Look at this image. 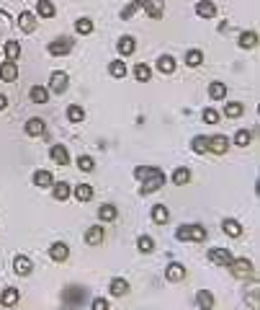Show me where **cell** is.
<instances>
[{"label": "cell", "mask_w": 260, "mask_h": 310, "mask_svg": "<svg viewBox=\"0 0 260 310\" xmlns=\"http://www.w3.org/2000/svg\"><path fill=\"white\" fill-rule=\"evenodd\" d=\"M85 297H88V290L80 287V285H72V287H67V290L62 292V300H65L67 307H80V305L85 302Z\"/></svg>", "instance_id": "6da1fadb"}, {"label": "cell", "mask_w": 260, "mask_h": 310, "mask_svg": "<svg viewBox=\"0 0 260 310\" xmlns=\"http://www.w3.org/2000/svg\"><path fill=\"white\" fill-rule=\"evenodd\" d=\"M227 269L232 271L235 279H250L252 277V261L250 259H232Z\"/></svg>", "instance_id": "7a4b0ae2"}, {"label": "cell", "mask_w": 260, "mask_h": 310, "mask_svg": "<svg viewBox=\"0 0 260 310\" xmlns=\"http://www.w3.org/2000/svg\"><path fill=\"white\" fill-rule=\"evenodd\" d=\"M47 52H49L52 57H65V55H70V52H72V39H67V36L54 39V42L47 44Z\"/></svg>", "instance_id": "3957f363"}, {"label": "cell", "mask_w": 260, "mask_h": 310, "mask_svg": "<svg viewBox=\"0 0 260 310\" xmlns=\"http://www.w3.org/2000/svg\"><path fill=\"white\" fill-rule=\"evenodd\" d=\"M67 86H70L67 72L54 70V72L49 75V93H65V91H67Z\"/></svg>", "instance_id": "277c9868"}, {"label": "cell", "mask_w": 260, "mask_h": 310, "mask_svg": "<svg viewBox=\"0 0 260 310\" xmlns=\"http://www.w3.org/2000/svg\"><path fill=\"white\" fill-rule=\"evenodd\" d=\"M162 184H165V173L160 171V173H155V176H150V178H145V181H142L139 194H142V197H150V194H155Z\"/></svg>", "instance_id": "5b68a950"}, {"label": "cell", "mask_w": 260, "mask_h": 310, "mask_svg": "<svg viewBox=\"0 0 260 310\" xmlns=\"http://www.w3.org/2000/svg\"><path fill=\"white\" fill-rule=\"evenodd\" d=\"M23 132H26L28 137H44V132H47V122H44V119H39V116H31V119L23 124Z\"/></svg>", "instance_id": "8992f818"}, {"label": "cell", "mask_w": 260, "mask_h": 310, "mask_svg": "<svg viewBox=\"0 0 260 310\" xmlns=\"http://www.w3.org/2000/svg\"><path fill=\"white\" fill-rule=\"evenodd\" d=\"M139 8H145V13L150 18H162L165 16V3L162 0H139Z\"/></svg>", "instance_id": "52a82bcc"}, {"label": "cell", "mask_w": 260, "mask_h": 310, "mask_svg": "<svg viewBox=\"0 0 260 310\" xmlns=\"http://www.w3.org/2000/svg\"><path fill=\"white\" fill-rule=\"evenodd\" d=\"M165 279H170V282H183L186 279V266L181 261H170L167 269H165Z\"/></svg>", "instance_id": "ba28073f"}, {"label": "cell", "mask_w": 260, "mask_h": 310, "mask_svg": "<svg viewBox=\"0 0 260 310\" xmlns=\"http://www.w3.org/2000/svg\"><path fill=\"white\" fill-rule=\"evenodd\" d=\"M13 271L18 277H28L31 271H34V261L28 259V256H23V253H18L16 259H13Z\"/></svg>", "instance_id": "9c48e42d"}, {"label": "cell", "mask_w": 260, "mask_h": 310, "mask_svg": "<svg viewBox=\"0 0 260 310\" xmlns=\"http://www.w3.org/2000/svg\"><path fill=\"white\" fill-rule=\"evenodd\" d=\"M229 150V140H227V135H214V137H209V152H214V155H224Z\"/></svg>", "instance_id": "30bf717a"}, {"label": "cell", "mask_w": 260, "mask_h": 310, "mask_svg": "<svg viewBox=\"0 0 260 310\" xmlns=\"http://www.w3.org/2000/svg\"><path fill=\"white\" fill-rule=\"evenodd\" d=\"M232 259H235V256H232L227 248H211V251H209V261H211L214 266H229Z\"/></svg>", "instance_id": "8fae6325"}, {"label": "cell", "mask_w": 260, "mask_h": 310, "mask_svg": "<svg viewBox=\"0 0 260 310\" xmlns=\"http://www.w3.org/2000/svg\"><path fill=\"white\" fill-rule=\"evenodd\" d=\"M67 256H70V248H67V243L57 241V243H52V246H49V259H52V261L62 264V261H67Z\"/></svg>", "instance_id": "7c38bea8"}, {"label": "cell", "mask_w": 260, "mask_h": 310, "mask_svg": "<svg viewBox=\"0 0 260 310\" xmlns=\"http://www.w3.org/2000/svg\"><path fill=\"white\" fill-rule=\"evenodd\" d=\"M103 238H106V232H103L101 225H93V227L85 230V243H88V246H101Z\"/></svg>", "instance_id": "4fadbf2b"}, {"label": "cell", "mask_w": 260, "mask_h": 310, "mask_svg": "<svg viewBox=\"0 0 260 310\" xmlns=\"http://www.w3.org/2000/svg\"><path fill=\"white\" fill-rule=\"evenodd\" d=\"M21 300V292L16 287H6L3 292H0V302H3V307H16Z\"/></svg>", "instance_id": "5bb4252c"}, {"label": "cell", "mask_w": 260, "mask_h": 310, "mask_svg": "<svg viewBox=\"0 0 260 310\" xmlns=\"http://www.w3.org/2000/svg\"><path fill=\"white\" fill-rule=\"evenodd\" d=\"M49 158H52L57 166H67V163H70V152H67V147H65V145H52Z\"/></svg>", "instance_id": "9a60e30c"}, {"label": "cell", "mask_w": 260, "mask_h": 310, "mask_svg": "<svg viewBox=\"0 0 260 310\" xmlns=\"http://www.w3.org/2000/svg\"><path fill=\"white\" fill-rule=\"evenodd\" d=\"M16 77H18V65L6 60L3 65H0V81H6V83H13Z\"/></svg>", "instance_id": "2e32d148"}, {"label": "cell", "mask_w": 260, "mask_h": 310, "mask_svg": "<svg viewBox=\"0 0 260 310\" xmlns=\"http://www.w3.org/2000/svg\"><path fill=\"white\" fill-rule=\"evenodd\" d=\"M116 49H119V55H121V60H124V57H129V55H134L137 42H134L132 36H121V39H119V44H116Z\"/></svg>", "instance_id": "e0dca14e"}, {"label": "cell", "mask_w": 260, "mask_h": 310, "mask_svg": "<svg viewBox=\"0 0 260 310\" xmlns=\"http://www.w3.org/2000/svg\"><path fill=\"white\" fill-rule=\"evenodd\" d=\"M70 184L67 181H54L52 184V197L57 199V202H65V199H70Z\"/></svg>", "instance_id": "ac0fdd59"}, {"label": "cell", "mask_w": 260, "mask_h": 310, "mask_svg": "<svg viewBox=\"0 0 260 310\" xmlns=\"http://www.w3.org/2000/svg\"><path fill=\"white\" fill-rule=\"evenodd\" d=\"M108 290H111L113 297H124V295H129V282L124 277H113L111 285H108Z\"/></svg>", "instance_id": "d6986e66"}, {"label": "cell", "mask_w": 260, "mask_h": 310, "mask_svg": "<svg viewBox=\"0 0 260 310\" xmlns=\"http://www.w3.org/2000/svg\"><path fill=\"white\" fill-rule=\"evenodd\" d=\"M34 186H41V189H47V186H52L54 184V176L49 173V171H44V168H39V171H34Z\"/></svg>", "instance_id": "ffe728a7"}, {"label": "cell", "mask_w": 260, "mask_h": 310, "mask_svg": "<svg viewBox=\"0 0 260 310\" xmlns=\"http://www.w3.org/2000/svg\"><path fill=\"white\" fill-rule=\"evenodd\" d=\"M196 16H201V18H214V16H216V6L211 3V0H198V3H196Z\"/></svg>", "instance_id": "44dd1931"}, {"label": "cell", "mask_w": 260, "mask_h": 310, "mask_svg": "<svg viewBox=\"0 0 260 310\" xmlns=\"http://www.w3.org/2000/svg\"><path fill=\"white\" fill-rule=\"evenodd\" d=\"M18 26H21V31H23V34H34V31H36V16L23 11V13L18 16Z\"/></svg>", "instance_id": "7402d4cb"}, {"label": "cell", "mask_w": 260, "mask_h": 310, "mask_svg": "<svg viewBox=\"0 0 260 310\" xmlns=\"http://www.w3.org/2000/svg\"><path fill=\"white\" fill-rule=\"evenodd\" d=\"M222 230L227 232L229 238H242V225H240L237 220H232V217H227V220L222 222Z\"/></svg>", "instance_id": "603a6c76"}, {"label": "cell", "mask_w": 260, "mask_h": 310, "mask_svg": "<svg viewBox=\"0 0 260 310\" xmlns=\"http://www.w3.org/2000/svg\"><path fill=\"white\" fill-rule=\"evenodd\" d=\"M170 181L176 184V186H186L188 181H191V171L186 168V166H178L176 171H172V176H170Z\"/></svg>", "instance_id": "cb8c5ba5"}, {"label": "cell", "mask_w": 260, "mask_h": 310, "mask_svg": "<svg viewBox=\"0 0 260 310\" xmlns=\"http://www.w3.org/2000/svg\"><path fill=\"white\" fill-rule=\"evenodd\" d=\"M237 44H240L242 49H255V47H257V34H255V31H242L240 39H237Z\"/></svg>", "instance_id": "d4e9b609"}, {"label": "cell", "mask_w": 260, "mask_h": 310, "mask_svg": "<svg viewBox=\"0 0 260 310\" xmlns=\"http://www.w3.org/2000/svg\"><path fill=\"white\" fill-rule=\"evenodd\" d=\"M3 52H6V60H8V62H16V60L21 57V44L16 42V39H8L6 47H3Z\"/></svg>", "instance_id": "484cf974"}, {"label": "cell", "mask_w": 260, "mask_h": 310, "mask_svg": "<svg viewBox=\"0 0 260 310\" xmlns=\"http://www.w3.org/2000/svg\"><path fill=\"white\" fill-rule=\"evenodd\" d=\"M28 96H31L34 104H47L49 101V88H44V86H31Z\"/></svg>", "instance_id": "4316f807"}, {"label": "cell", "mask_w": 260, "mask_h": 310, "mask_svg": "<svg viewBox=\"0 0 260 310\" xmlns=\"http://www.w3.org/2000/svg\"><path fill=\"white\" fill-rule=\"evenodd\" d=\"M108 72H111V77L121 81V77H126V75H129V67L124 65V60H113V62H108Z\"/></svg>", "instance_id": "83f0119b"}, {"label": "cell", "mask_w": 260, "mask_h": 310, "mask_svg": "<svg viewBox=\"0 0 260 310\" xmlns=\"http://www.w3.org/2000/svg\"><path fill=\"white\" fill-rule=\"evenodd\" d=\"M191 150H193L196 155H206V152H209V137H206V135H196V137L191 140Z\"/></svg>", "instance_id": "f1b7e54d"}, {"label": "cell", "mask_w": 260, "mask_h": 310, "mask_svg": "<svg viewBox=\"0 0 260 310\" xmlns=\"http://www.w3.org/2000/svg\"><path fill=\"white\" fill-rule=\"evenodd\" d=\"M150 215H152V222H157V225H165V222L170 220V210H167L165 204H155Z\"/></svg>", "instance_id": "f546056e"}, {"label": "cell", "mask_w": 260, "mask_h": 310, "mask_svg": "<svg viewBox=\"0 0 260 310\" xmlns=\"http://www.w3.org/2000/svg\"><path fill=\"white\" fill-rule=\"evenodd\" d=\"M196 305H198L201 310H211V307H214V295H211L209 290H198V292H196Z\"/></svg>", "instance_id": "4dcf8cb0"}, {"label": "cell", "mask_w": 260, "mask_h": 310, "mask_svg": "<svg viewBox=\"0 0 260 310\" xmlns=\"http://www.w3.org/2000/svg\"><path fill=\"white\" fill-rule=\"evenodd\" d=\"M75 199L77 202H91L93 199V186L91 184H77L75 186Z\"/></svg>", "instance_id": "1f68e13d"}, {"label": "cell", "mask_w": 260, "mask_h": 310, "mask_svg": "<svg viewBox=\"0 0 260 310\" xmlns=\"http://www.w3.org/2000/svg\"><path fill=\"white\" fill-rule=\"evenodd\" d=\"M36 13L41 16V18H54V3H52V0H39V3H36Z\"/></svg>", "instance_id": "d6a6232c"}, {"label": "cell", "mask_w": 260, "mask_h": 310, "mask_svg": "<svg viewBox=\"0 0 260 310\" xmlns=\"http://www.w3.org/2000/svg\"><path fill=\"white\" fill-rule=\"evenodd\" d=\"M157 70L165 72V75L176 72V60H172L170 55H160V57H157Z\"/></svg>", "instance_id": "836d02e7"}, {"label": "cell", "mask_w": 260, "mask_h": 310, "mask_svg": "<svg viewBox=\"0 0 260 310\" xmlns=\"http://www.w3.org/2000/svg\"><path fill=\"white\" fill-rule=\"evenodd\" d=\"M98 217H101L103 222H113V220L119 217L116 204H101V207H98Z\"/></svg>", "instance_id": "e575fe53"}, {"label": "cell", "mask_w": 260, "mask_h": 310, "mask_svg": "<svg viewBox=\"0 0 260 310\" xmlns=\"http://www.w3.org/2000/svg\"><path fill=\"white\" fill-rule=\"evenodd\" d=\"M67 119H70L72 124H80V122L85 119V109L77 106V104H70V106H67Z\"/></svg>", "instance_id": "d590c367"}, {"label": "cell", "mask_w": 260, "mask_h": 310, "mask_svg": "<svg viewBox=\"0 0 260 310\" xmlns=\"http://www.w3.org/2000/svg\"><path fill=\"white\" fill-rule=\"evenodd\" d=\"M188 230H191V243H204L206 238H209V232H206V227L204 225H188Z\"/></svg>", "instance_id": "8d00e7d4"}, {"label": "cell", "mask_w": 260, "mask_h": 310, "mask_svg": "<svg viewBox=\"0 0 260 310\" xmlns=\"http://www.w3.org/2000/svg\"><path fill=\"white\" fill-rule=\"evenodd\" d=\"M155 173H160L157 166H137V168H134V178H137V181H145V178H150V176H155Z\"/></svg>", "instance_id": "74e56055"}, {"label": "cell", "mask_w": 260, "mask_h": 310, "mask_svg": "<svg viewBox=\"0 0 260 310\" xmlns=\"http://www.w3.org/2000/svg\"><path fill=\"white\" fill-rule=\"evenodd\" d=\"M209 96L216 98V101H222V98L227 96V86H224L222 81H214V83L209 86Z\"/></svg>", "instance_id": "f35d334b"}, {"label": "cell", "mask_w": 260, "mask_h": 310, "mask_svg": "<svg viewBox=\"0 0 260 310\" xmlns=\"http://www.w3.org/2000/svg\"><path fill=\"white\" fill-rule=\"evenodd\" d=\"M134 77H137L139 83H147L150 77H152V70H150V65H145V62L134 65Z\"/></svg>", "instance_id": "ab89813d"}, {"label": "cell", "mask_w": 260, "mask_h": 310, "mask_svg": "<svg viewBox=\"0 0 260 310\" xmlns=\"http://www.w3.org/2000/svg\"><path fill=\"white\" fill-rule=\"evenodd\" d=\"M224 114L229 116V119H237V116H242V114H245V106H242L240 101H229V104L224 106Z\"/></svg>", "instance_id": "60d3db41"}, {"label": "cell", "mask_w": 260, "mask_h": 310, "mask_svg": "<svg viewBox=\"0 0 260 310\" xmlns=\"http://www.w3.org/2000/svg\"><path fill=\"white\" fill-rule=\"evenodd\" d=\"M201 62H204V52L201 49H188L186 52V65L188 67H198Z\"/></svg>", "instance_id": "b9f144b4"}, {"label": "cell", "mask_w": 260, "mask_h": 310, "mask_svg": "<svg viewBox=\"0 0 260 310\" xmlns=\"http://www.w3.org/2000/svg\"><path fill=\"white\" fill-rule=\"evenodd\" d=\"M250 142H252V132L250 130H237L235 132V145L237 147H247Z\"/></svg>", "instance_id": "7bdbcfd3"}, {"label": "cell", "mask_w": 260, "mask_h": 310, "mask_svg": "<svg viewBox=\"0 0 260 310\" xmlns=\"http://www.w3.org/2000/svg\"><path fill=\"white\" fill-rule=\"evenodd\" d=\"M137 248H139V253H152L155 251V241L150 236H139L137 238Z\"/></svg>", "instance_id": "ee69618b"}, {"label": "cell", "mask_w": 260, "mask_h": 310, "mask_svg": "<svg viewBox=\"0 0 260 310\" xmlns=\"http://www.w3.org/2000/svg\"><path fill=\"white\" fill-rule=\"evenodd\" d=\"M201 119H204L206 124H219V119H222V114L216 111V109H204V111H201Z\"/></svg>", "instance_id": "f6af8a7d"}, {"label": "cell", "mask_w": 260, "mask_h": 310, "mask_svg": "<svg viewBox=\"0 0 260 310\" xmlns=\"http://www.w3.org/2000/svg\"><path fill=\"white\" fill-rule=\"evenodd\" d=\"M75 31L82 34V36H85V34H93V21H91V18H77V21H75Z\"/></svg>", "instance_id": "bcb514c9"}, {"label": "cell", "mask_w": 260, "mask_h": 310, "mask_svg": "<svg viewBox=\"0 0 260 310\" xmlns=\"http://www.w3.org/2000/svg\"><path fill=\"white\" fill-rule=\"evenodd\" d=\"M77 168L80 171H93L96 168V161L91 158V155H80V158H77Z\"/></svg>", "instance_id": "7dc6e473"}, {"label": "cell", "mask_w": 260, "mask_h": 310, "mask_svg": "<svg viewBox=\"0 0 260 310\" xmlns=\"http://www.w3.org/2000/svg\"><path fill=\"white\" fill-rule=\"evenodd\" d=\"M176 238H178L181 243H186V241H191V230H188V225H181V227L176 230Z\"/></svg>", "instance_id": "c3c4849f"}, {"label": "cell", "mask_w": 260, "mask_h": 310, "mask_svg": "<svg viewBox=\"0 0 260 310\" xmlns=\"http://www.w3.org/2000/svg\"><path fill=\"white\" fill-rule=\"evenodd\" d=\"M111 305H108V300H103V297H93L91 300V310H108Z\"/></svg>", "instance_id": "681fc988"}, {"label": "cell", "mask_w": 260, "mask_h": 310, "mask_svg": "<svg viewBox=\"0 0 260 310\" xmlns=\"http://www.w3.org/2000/svg\"><path fill=\"white\" fill-rule=\"evenodd\" d=\"M137 11H139V3H129V6L121 11V18H126V21H129V18H132Z\"/></svg>", "instance_id": "f907efd6"}, {"label": "cell", "mask_w": 260, "mask_h": 310, "mask_svg": "<svg viewBox=\"0 0 260 310\" xmlns=\"http://www.w3.org/2000/svg\"><path fill=\"white\" fill-rule=\"evenodd\" d=\"M8 26H11L8 13H6V11H0V34H6V31H8Z\"/></svg>", "instance_id": "816d5d0a"}, {"label": "cell", "mask_w": 260, "mask_h": 310, "mask_svg": "<svg viewBox=\"0 0 260 310\" xmlns=\"http://www.w3.org/2000/svg\"><path fill=\"white\" fill-rule=\"evenodd\" d=\"M245 300H247V305H250L252 310H257V290H252V292H250Z\"/></svg>", "instance_id": "f5cc1de1"}, {"label": "cell", "mask_w": 260, "mask_h": 310, "mask_svg": "<svg viewBox=\"0 0 260 310\" xmlns=\"http://www.w3.org/2000/svg\"><path fill=\"white\" fill-rule=\"evenodd\" d=\"M6 106H8V98H6V96H3V93H0V111H3V109H6Z\"/></svg>", "instance_id": "db71d44e"}, {"label": "cell", "mask_w": 260, "mask_h": 310, "mask_svg": "<svg viewBox=\"0 0 260 310\" xmlns=\"http://www.w3.org/2000/svg\"><path fill=\"white\" fill-rule=\"evenodd\" d=\"M129 3H139V0H129Z\"/></svg>", "instance_id": "11a10c76"}]
</instances>
